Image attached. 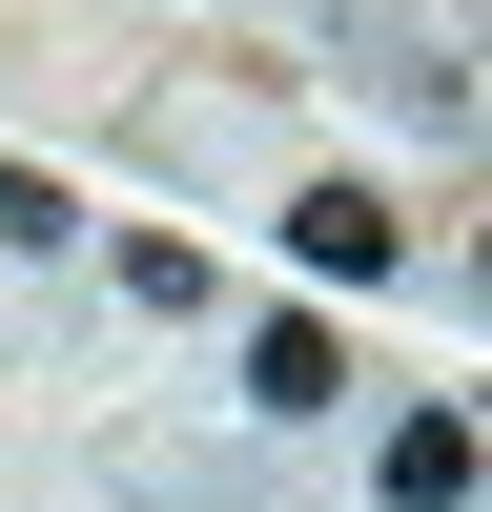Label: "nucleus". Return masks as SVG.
Wrapping results in <instances>:
<instances>
[{"mask_svg": "<svg viewBox=\"0 0 492 512\" xmlns=\"http://www.w3.org/2000/svg\"><path fill=\"white\" fill-rule=\"evenodd\" d=\"M390 512H472V410H390Z\"/></svg>", "mask_w": 492, "mask_h": 512, "instance_id": "obj_3", "label": "nucleus"}, {"mask_svg": "<svg viewBox=\"0 0 492 512\" xmlns=\"http://www.w3.org/2000/svg\"><path fill=\"white\" fill-rule=\"evenodd\" d=\"M287 267H308V287H390V267H410L390 185H308V205H287Z\"/></svg>", "mask_w": 492, "mask_h": 512, "instance_id": "obj_1", "label": "nucleus"}, {"mask_svg": "<svg viewBox=\"0 0 492 512\" xmlns=\"http://www.w3.org/2000/svg\"><path fill=\"white\" fill-rule=\"evenodd\" d=\"M205 287H226V267H205V246H185V226H144V246H123V308H164V328H185V308H205Z\"/></svg>", "mask_w": 492, "mask_h": 512, "instance_id": "obj_4", "label": "nucleus"}, {"mask_svg": "<svg viewBox=\"0 0 492 512\" xmlns=\"http://www.w3.org/2000/svg\"><path fill=\"white\" fill-rule=\"evenodd\" d=\"M328 390H349V349H328L308 308H267V328H246V410H328Z\"/></svg>", "mask_w": 492, "mask_h": 512, "instance_id": "obj_2", "label": "nucleus"}]
</instances>
